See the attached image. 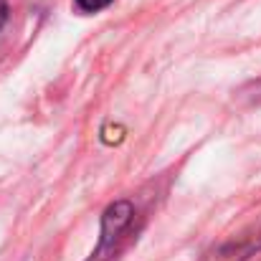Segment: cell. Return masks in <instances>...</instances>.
Returning a JSON list of instances; mask_svg holds the SVG:
<instances>
[{
    "instance_id": "6da1fadb",
    "label": "cell",
    "mask_w": 261,
    "mask_h": 261,
    "mask_svg": "<svg viewBox=\"0 0 261 261\" xmlns=\"http://www.w3.org/2000/svg\"><path fill=\"white\" fill-rule=\"evenodd\" d=\"M132 223H135V205L129 200H117L112 203L104 216H101V236H99V246L94 249L91 259L89 261H112L124 239L129 236L132 231Z\"/></svg>"
},
{
    "instance_id": "7a4b0ae2",
    "label": "cell",
    "mask_w": 261,
    "mask_h": 261,
    "mask_svg": "<svg viewBox=\"0 0 261 261\" xmlns=\"http://www.w3.org/2000/svg\"><path fill=\"white\" fill-rule=\"evenodd\" d=\"M114 0H76V8L82 10V13H99V10H104L107 5H112Z\"/></svg>"
},
{
    "instance_id": "3957f363",
    "label": "cell",
    "mask_w": 261,
    "mask_h": 261,
    "mask_svg": "<svg viewBox=\"0 0 261 261\" xmlns=\"http://www.w3.org/2000/svg\"><path fill=\"white\" fill-rule=\"evenodd\" d=\"M5 23H8V3H5V0H0V36H3Z\"/></svg>"
}]
</instances>
